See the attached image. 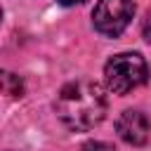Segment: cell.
<instances>
[{"label":"cell","mask_w":151,"mask_h":151,"mask_svg":"<svg viewBox=\"0 0 151 151\" xmlns=\"http://www.w3.org/2000/svg\"><path fill=\"white\" fill-rule=\"evenodd\" d=\"M106 109L109 101L104 87L90 78L66 83L54 99V111L59 120L73 132H85L99 125L106 116Z\"/></svg>","instance_id":"1"},{"label":"cell","mask_w":151,"mask_h":151,"mask_svg":"<svg viewBox=\"0 0 151 151\" xmlns=\"http://www.w3.org/2000/svg\"><path fill=\"white\" fill-rule=\"evenodd\" d=\"M149 80L146 59L139 52H120L104 66V83L113 94H130Z\"/></svg>","instance_id":"2"},{"label":"cell","mask_w":151,"mask_h":151,"mask_svg":"<svg viewBox=\"0 0 151 151\" xmlns=\"http://www.w3.org/2000/svg\"><path fill=\"white\" fill-rule=\"evenodd\" d=\"M132 17H134L132 0H97L92 9V24L106 38H118L130 26Z\"/></svg>","instance_id":"3"},{"label":"cell","mask_w":151,"mask_h":151,"mask_svg":"<svg viewBox=\"0 0 151 151\" xmlns=\"http://www.w3.org/2000/svg\"><path fill=\"white\" fill-rule=\"evenodd\" d=\"M116 132L118 137L130 144V146H144L149 142V134H151V123L146 118V113L137 111V109H127L118 116L116 120Z\"/></svg>","instance_id":"4"},{"label":"cell","mask_w":151,"mask_h":151,"mask_svg":"<svg viewBox=\"0 0 151 151\" xmlns=\"http://www.w3.org/2000/svg\"><path fill=\"white\" fill-rule=\"evenodd\" d=\"M0 92L7 97H21V92H24L21 78L9 71H0Z\"/></svg>","instance_id":"5"},{"label":"cell","mask_w":151,"mask_h":151,"mask_svg":"<svg viewBox=\"0 0 151 151\" xmlns=\"http://www.w3.org/2000/svg\"><path fill=\"white\" fill-rule=\"evenodd\" d=\"M83 151H116V146L106 144V142H87L83 146Z\"/></svg>","instance_id":"6"},{"label":"cell","mask_w":151,"mask_h":151,"mask_svg":"<svg viewBox=\"0 0 151 151\" xmlns=\"http://www.w3.org/2000/svg\"><path fill=\"white\" fill-rule=\"evenodd\" d=\"M142 33H144V40L151 45V14L144 19V26H142Z\"/></svg>","instance_id":"7"},{"label":"cell","mask_w":151,"mask_h":151,"mask_svg":"<svg viewBox=\"0 0 151 151\" xmlns=\"http://www.w3.org/2000/svg\"><path fill=\"white\" fill-rule=\"evenodd\" d=\"M59 5H64V7H73V5H80V2H85V0H57Z\"/></svg>","instance_id":"8"},{"label":"cell","mask_w":151,"mask_h":151,"mask_svg":"<svg viewBox=\"0 0 151 151\" xmlns=\"http://www.w3.org/2000/svg\"><path fill=\"white\" fill-rule=\"evenodd\" d=\"M0 21H2V9H0Z\"/></svg>","instance_id":"9"}]
</instances>
